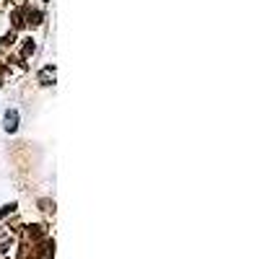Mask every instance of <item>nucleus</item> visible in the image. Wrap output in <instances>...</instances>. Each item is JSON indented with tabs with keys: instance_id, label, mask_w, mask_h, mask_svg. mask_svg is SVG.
Here are the masks:
<instances>
[{
	"instance_id": "f03ea898",
	"label": "nucleus",
	"mask_w": 259,
	"mask_h": 259,
	"mask_svg": "<svg viewBox=\"0 0 259 259\" xmlns=\"http://www.w3.org/2000/svg\"><path fill=\"white\" fill-rule=\"evenodd\" d=\"M39 83L42 86H49V83H55V65H47L44 70L39 73Z\"/></svg>"
},
{
	"instance_id": "f257e3e1",
	"label": "nucleus",
	"mask_w": 259,
	"mask_h": 259,
	"mask_svg": "<svg viewBox=\"0 0 259 259\" xmlns=\"http://www.w3.org/2000/svg\"><path fill=\"white\" fill-rule=\"evenodd\" d=\"M18 122H21L18 109H5V114H3V130H5V132H16Z\"/></svg>"
}]
</instances>
